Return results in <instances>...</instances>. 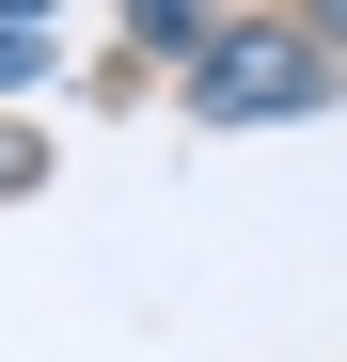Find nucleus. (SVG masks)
<instances>
[{
  "label": "nucleus",
  "instance_id": "obj_1",
  "mask_svg": "<svg viewBox=\"0 0 347 362\" xmlns=\"http://www.w3.org/2000/svg\"><path fill=\"white\" fill-rule=\"evenodd\" d=\"M316 95H331V64H316V47H284V32H253L237 64H205V79H190V110H205V127H253V110H316Z\"/></svg>",
  "mask_w": 347,
  "mask_h": 362
},
{
  "label": "nucleus",
  "instance_id": "obj_2",
  "mask_svg": "<svg viewBox=\"0 0 347 362\" xmlns=\"http://www.w3.org/2000/svg\"><path fill=\"white\" fill-rule=\"evenodd\" d=\"M47 79V32H0V95H32Z\"/></svg>",
  "mask_w": 347,
  "mask_h": 362
}]
</instances>
